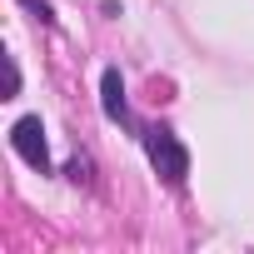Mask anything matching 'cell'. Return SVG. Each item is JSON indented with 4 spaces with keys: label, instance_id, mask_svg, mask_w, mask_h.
Segmentation results:
<instances>
[{
    "label": "cell",
    "instance_id": "cell-1",
    "mask_svg": "<svg viewBox=\"0 0 254 254\" xmlns=\"http://www.w3.org/2000/svg\"><path fill=\"white\" fill-rule=\"evenodd\" d=\"M140 140H145V155H150L155 175H160L165 185H185V175H190V150L180 145V135L170 130V125H145Z\"/></svg>",
    "mask_w": 254,
    "mask_h": 254
},
{
    "label": "cell",
    "instance_id": "cell-2",
    "mask_svg": "<svg viewBox=\"0 0 254 254\" xmlns=\"http://www.w3.org/2000/svg\"><path fill=\"white\" fill-rule=\"evenodd\" d=\"M10 145H15V155H20L30 170L50 175V145H45V125H40V115H25V120H15Z\"/></svg>",
    "mask_w": 254,
    "mask_h": 254
},
{
    "label": "cell",
    "instance_id": "cell-3",
    "mask_svg": "<svg viewBox=\"0 0 254 254\" xmlns=\"http://www.w3.org/2000/svg\"><path fill=\"white\" fill-rule=\"evenodd\" d=\"M100 105H105V115H110L115 125H135V120H130V105H125V80H120L115 65L100 75Z\"/></svg>",
    "mask_w": 254,
    "mask_h": 254
},
{
    "label": "cell",
    "instance_id": "cell-4",
    "mask_svg": "<svg viewBox=\"0 0 254 254\" xmlns=\"http://www.w3.org/2000/svg\"><path fill=\"white\" fill-rule=\"evenodd\" d=\"M15 95H20V65L5 55V100H15Z\"/></svg>",
    "mask_w": 254,
    "mask_h": 254
},
{
    "label": "cell",
    "instance_id": "cell-5",
    "mask_svg": "<svg viewBox=\"0 0 254 254\" xmlns=\"http://www.w3.org/2000/svg\"><path fill=\"white\" fill-rule=\"evenodd\" d=\"M25 10H30L35 20H55V15H50V0H25Z\"/></svg>",
    "mask_w": 254,
    "mask_h": 254
}]
</instances>
